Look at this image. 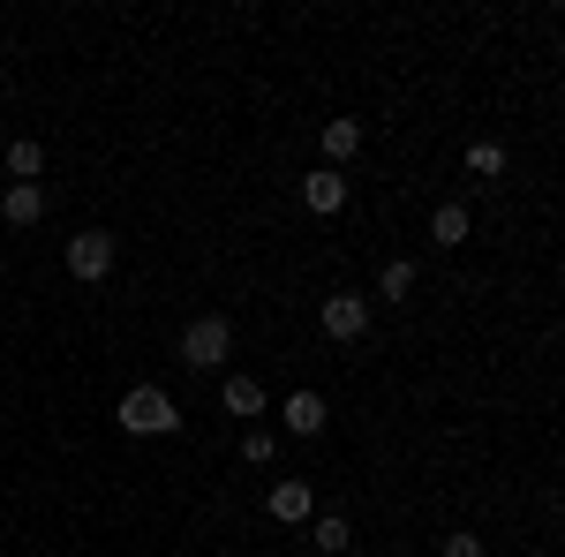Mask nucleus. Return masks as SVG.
<instances>
[{
	"mask_svg": "<svg viewBox=\"0 0 565 557\" xmlns=\"http://www.w3.org/2000/svg\"><path fill=\"white\" fill-rule=\"evenodd\" d=\"M279 422L295 429V437H317V429H324V399H317V392H295V399L279 407Z\"/></svg>",
	"mask_w": 565,
	"mask_h": 557,
	"instance_id": "6e6552de",
	"label": "nucleus"
},
{
	"mask_svg": "<svg viewBox=\"0 0 565 557\" xmlns=\"http://www.w3.org/2000/svg\"><path fill=\"white\" fill-rule=\"evenodd\" d=\"M437 557H482V543H476V535H445V543H437Z\"/></svg>",
	"mask_w": 565,
	"mask_h": 557,
	"instance_id": "f3484780",
	"label": "nucleus"
},
{
	"mask_svg": "<svg viewBox=\"0 0 565 557\" xmlns=\"http://www.w3.org/2000/svg\"><path fill=\"white\" fill-rule=\"evenodd\" d=\"M430 242L460 249V242H468V212H460V204H437V218H430Z\"/></svg>",
	"mask_w": 565,
	"mask_h": 557,
	"instance_id": "9d476101",
	"label": "nucleus"
},
{
	"mask_svg": "<svg viewBox=\"0 0 565 557\" xmlns=\"http://www.w3.org/2000/svg\"><path fill=\"white\" fill-rule=\"evenodd\" d=\"M317 550H332V557L348 550V519H317Z\"/></svg>",
	"mask_w": 565,
	"mask_h": 557,
	"instance_id": "2eb2a0df",
	"label": "nucleus"
},
{
	"mask_svg": "<svg viewBox=\"0 0 565 557\" xmlns=\"http://www.w3.org/2000/svg\"><path fill=\"white\" fill-rule=\"evenodd\" d=\"M309 505H317V497H309V482H279V490H271V519H279V527H302Z\"/></svg>",
	"mask_w": 565,
	"mask_h": 557,
	"instance_id": "0eeeda50",
	"label": "nucleus"
},
{
	"mask_svg": "<svg viewBox=\"0 0 565 557\" xmlns=\"http://www.w3.org/2000/svg\"><path fill=\"white\" fill-rule=\"evenodd\" d=\"M302 204H309V212H324V218L340 212V204H348V181H340V167H317V173H309V181H302Z\"/></svg>",
	"mask_w": 565,
	"mask_h": 557,
	"instance_id": "423d86ee",
	"label": "nucleus"
},
{
	"mask_svg": "<svg viewBox=\"0 0 565 557\" xmlns=\"http://www.w3.org/2000/svg\"><path fill=\"white\" fill-rule=\"evenodd\" d=\"M242 460H257V468L271 460V429H249V437H242Z\"/></svg>",
	"mask_w": 565,
	"mask_h": 557,
	"instance_id": "dca6fc26",
	"label": "nucleus"
},
{
	"mask_svg": "<svg viewBox=\"0 0 565 557\" xmlns=\"http://www.w3.org/2000/svg\"><path fill=\"white\" fill-rule=\"evenodd\" d=\"M39 167H45V151L31 136H15V143H8V173H15V181H39Z\"/></svg>",
	"mask_w": 565,
	"mask_h": 557,
	"instance_id": "f8f14e48",
	"label": "nucleus"
},
{
	"mask_svg": "<svg viewBox=\"0 0 565 557\" xmlns=\"http://www.w3.org/2000/svg\"><path fill=\"white\" fill-rule=\"evenodd\" d=\"M226 415H264V385L257 377H226Z\"/></svg>",
	"mask_w": 565,
	"mask_h": 557,
	"instance_id": "9b49d317",
	"label": "nucleus"
},
{
	"mask_svg": "<svg viewBox=\"0 0 565 557\" xmlns=\"http://www.w3.org/2000/svg\"><path fill=\"white\" fill-rule=\"evenodd\" d=\"M121 429H129V437H174V429H181V407L159 385H136L129 399H121Z\"/></svg>",
	"mask_w": 565,
	"mask_h": 557,
	"instance_id": "f257e3e1",
	"label": "nucleus"
},
{
	"mask_svg": "<svg viewBox=\"0 0 565 557\" xmlns=\"http://www.w3.org/2000/svg\"><path fill=\"white\" fill-rule=\"evenodd\" d=\"M0 218H8V226H39V218H45V181H8Z\"/></svg>",
	"mask_w": 565,
	"mask_h": 557,
	"instance_id": "39448f33",
	"label": "nucleus"
},
{
	"mask_svg": "<svg viewBox=\"0 0 565 557\" xmlns=\"http://www.w3.org/2000/svg\"><path fill=\"white\" fill-rule=\"evenodd\" d=\"M468 173H482V181L505 173V151H498V143H476V151H468Z\"/></svg>",
	"mask_w": 565,
	"mask_h": 557,
	"instance_id": "4468645a",
	"label": "nucleus"
},
{
	"mask_svg": "<svg viewBox=\"0 0 565 557\" xmlns=\"http://www.w3.org/2000/svg\"><path fill=\"white\" fill-rule=\"evenodd\" d=\"M317 317H324V340H340V346L370 332V301H362V294H332Z\"/></svg>",
	"mask_w": 565,
	"mask_h": 557,
	"instance_id": "7ed1b4c3",
	"label": "nucleus"
},
{
	"mask_svg": "<svg viewBox=\"0 0 565 557\" xmlns=\"http://www.w3.org/2000/svg\"><path fill=\"white\" fill-rule=\"evenodd\" d=\"M377 287H385V301H399V294H407V287H415V264H407V257H392V264H385V279H377Z\"/></svg>",
	"mask_w": 565,
	"mask_h": 557,
	"instance_id": "ddd939ff",
	"label": "nucleus"
},
{
	"mask_svg": "<svg viewBox=\"0 0 565 557\" xmlns=\"http://www.w3.org/2000/svg\"><path fill=\"white\" fill-rule=\"evenodd\" d=\"M68 271H76V279H106V271H114V234L84 226V234L68 242Z\"/></svg>",
	"mask_w": 565,
	"mask_h": 557,
	"instance_id": "20e7f679",
	"label": "nucleus"
},
{
	"mask_svg": "<svg viewBox=\"0 0 565 557\" xmlns=\"http://www.w3.org/2000/svg\"><path fill=\"white\" fill-rule=\"evenodd\" d=\"M354 151H362V121H324V159L348 167Z\"/></svg>",
	"mask_w": 565,
	"mask_h": 557,
	"instance_id": "1a4fd4ad",
	"label": "nucleus"
},
{
	"mask_svg": "<svg viewBox=\"0 0 565 557\" xmlns=\"http://www.w3.org/2000/svg\"><path fill=\"white\" fill-rule=\"evenodd\" d=\"M226 354H234V324H226V317H196V324L181 332V362H189V369H218Z\"/></svg>",
	"mask_w": 565,
	"mask_h": 557,
	"instance_id": "f03ea898",
	"label": "nucleus"
}]
</instances>
